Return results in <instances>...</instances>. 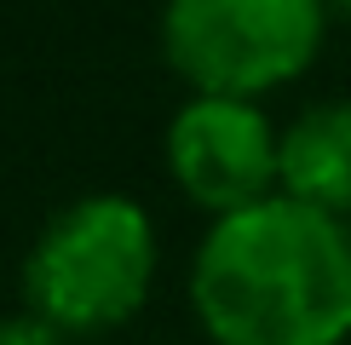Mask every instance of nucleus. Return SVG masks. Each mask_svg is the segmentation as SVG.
Here are the masks:
<instances>
[{
  "label": "nucleus",
  "mask_w": 351,
  "mask_h": 345,
  "mask_svg": "<svg viewBox=\"0 0 351 345\" xmlns=\"http://www.w3.org/2000/svg\"><path fill=\"white\" fill-rule=\"evenodd\" d=\"M328 12H334V18H346V23H351V0H328Z\"/></svg>",
  "instance_id": "obj_7"
},
{
  "label": "nucleus",
  "mask_w": 351,
  "mask_h": 345,
  "mask_svg": "<svg viewBox=\"0 0 351 345\" xmlns=\"http://www.w3.org/2000/svg\"><path fill=\"white\" fill-rule=\"evenodd\" d=\"M328 0H162V58L190 92L265 98L323 58Z\"/></svg>",
  "instance_id": "obj_3"
},
{
  "label": "nucleus",
  "mask_w": 351,
  "mask_h": 345,
  "mask_svg": "<svg viewBox=\"0 0 351 345\" xmlns=\"http://www.w3.org/2000/svg\"><path fill=\"white\" fill-rule=\"evenodd\" d=\"M190 311L213 345H346V213L288 190H271L237 213H213L190 253Z\"/></svg>",
  "instance_id": "obj_1"
},
{
  "label": "nucleus",
  "mask_w": 351,
  "mask_h": 345,
  "mask_svg": "<svg viewBox=\"0 0 351 345\" xmlns=\"http://www.w3.org/2000/svg\"><path fill=\"white\" fill-rule=\"evenodd\" d=\"M0 345H75V334H64L58 322L23 305L18 316H0Z\"/></svg>",
  "instance_id": "obj_6"
},
{
  "label": "nucleus",
  "mask_w": 351,
  "mask_h": 345,
  "mask_svg": "<svg viewBox=\"0 0 351 345\" xmlns=\"http://www.w3.org/2000/svg\"><path fill=\"white\" fill-rule=\"evenodd\" d=\"M162 236L144 201L121 190H93L52 213L23 253V305L64 334H115L150 305Z\"/></svg>",
  "instance_id": "obj_2"
},
{
  "label": "nucleus",
  "mask_w": 351,
  "mask_h": 345,
  "mask_svg": "<svg viewBox=\"0 0 351 345\" xmlns=\"http://www.w3.org/2000/svg\"><path fill=\"white\" fill-rule=\"evenodd\" d=\"M167 179L202 213H237L247 201L282 190V133L259 98L190 92L162 138Z\"/></svg>",
  "instance_id": "obj_4"
},
{
  "label": "nucleus",
  "mask_w": 351,
  "mask_h": 345,
  "mask_svg": "<svg viewBox=\"0 0 351 345\" xmlns=\"http://www.w3.org/2000/svg\"><path fill=\"white\" fill-rule=\"evenodd\" d=\"M282 190L351 213V98L311 104L282 127Z\"/></svg>",
  "instance_id": "obj_5"
}]
</instances>
